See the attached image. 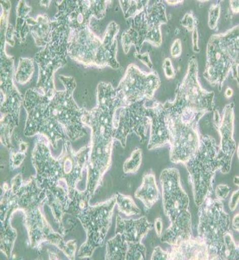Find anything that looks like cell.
Listing matches in <instances>:
<instances>
[{
    "label": "cell",
    "instance_id": "6da1fadb",
    "mask_svg": "<svg viewBox=\"0 0 239 260\" xmlns=\"http://www.w3.org/2000/svg\"><path fill=\"white\" fill-rule=\"evenodd\" d=\"M62 153L57 158L51 154L50 142L39 136L31 154L37 183L47 195L46 204L52 212L60 231L64 225L65 212L73 201L78 186L88 180V162L90 146L75 151L71 142L64 140Z\"/></svg>",
    "mask_w": 239,
    "mask_h": 260
},
{
    "label": "cell",
    "instance_id": "7a4b0ae2",
    "mask_svg": "<svg viewBox=\"0 0 239 260\" xmlns=\"http://www.w3.org/2000/svg\"><path fill=\"white\" fill-rule=\"evenodd\" d=\"M59 79L64 90H56L50 98L31 88L25 93L23 104L27 113L24 136H45L53 148L59 140L75 142L87 135L83 122L86 110L80 108L73 98L76 80L65 76H59Z\"/></svg>",
    "mask_w": 239,
    "mask_h": 260
},
{
    "label": "cell",
    "instance_id": "3957f363",
    "mask_svg": "<svg viewBox=\"0 0 239 260\" xmlns=\"http://www.w3.org/2000/svg\"><path fill=\"white\" fill-rule=\"evenodd\" d=\"M96 103V106L91 110H86L83 116V124L91 129L86 190L92 196L103 186L104 175L111 166L115 141L113 134V115L119 106H122L116 89L111 83L104 82L98 84Z\"/></svg>",
    "mask_w": 239,
    "mask_h": 260
},
{
    "label": "cell",
    "instance_id": "277c9868",
    "mask_svg": "<svg viewBox=\"0 0 239 260\" xmlns=\"http://www.w3.org/2000/svg\"><path fill=\"white\" fill-rule=\"evenodd\" d=\"M12 196L15 201L16 211L24 213V223L29 238V245L39 253L43 244L53 245L64 253L69 259L76 258L77 247L76 240L64 241L62 234L51 228L44 214V205L47 195L45 190L37 183L35 175L24 180L22 174L12 179L10 184Z\"/></svg>",
    "mask_w": 239,
    "mask_h": 260
},
{
    "label": "cell",
    "instance_id": "5b68a950",
    "mask_svg": "<svg viewBox=\"0 0 239 260\" xmlns=\"http://www.w3.org/2000/svg\"><path fill=\"white\" fill-rule=\"evenodd\" d=\"M198 237L208 246L210 260H238V245L230 231V216L214 192L198 207Z\"/></svg>",
    "mask_w": 239,
    "mask_h": 260
},
{
    "label": "cell",
    "instance_id": "8992f818",
    "mask_svg": "<svg viewBox=\"0 0 239 260\" xmlns=\"http://www.w3.org/2000/svg\"><path fill=\"white\" fill-rule=\"evenodd\" d=\"M92 197L88 190H77L73 201L65 212L66 214H71L79 219L86 231L87 240L80 247L79 257H91L96 249L104 246L112 222L116 202L115 194L104 202L91 206L89 201Z\"/></svg>",
    "mask_w": 239,
    "mask_h": 260
},
{
    "label": "cell",
    "instance_id": "52a82bcc",
    "mask_svg": "<svg viewBox=\"0 0 239 260\" xmlns=\"http://www.w3.org/2000/svg\"><path fill=\"white\" fill-rule=\"evenodd\" d=\"M163 208L170 225L159 238L160 241L176 245L192 236L190 200L180 184V172L175 168L165 169L159 176Z\"/></svg>",
    "mask_w": 239,
    "mask_h": 260
},
{
    "label": "cell",
    "instance_id": "ba28073f",
    "mask_svg": "<svg viewBox=\"0 0 239 260\" xmlns=\"http://www.w3.org/2000/svg\"><path fill=\"white\" fill-rule=\"evenodd\" d=\"M238 24L224 33L211 36L207 44V63L203 76L219 91L223 89L229 75L238 82Z\"/></svg>",
    "mask_w": 239,
    "mask_h": 260
},
{
    "label": "cell",
    "instance_id": "9c48e42d",
    "mask_svg": "<svg viewBox=\"0 0 239 260\" xmlns=\"http://www.w3.org/2000/svg\"><path fill=\"white\" fill-rule=\"evenodd\" d=\"M1 58V143L10 152L15 149L12 144L14 131L19 125V113L24 104V98L18 91L14 79V57L7 55L6 45L0 46Z\"/></svg>",
    "mask_w": 239,
    "mask_h": 260
},
{
    "label": "cell",
    "instance_id": "30bf717a",
    "mask_svg": "<svg viewBox=\"0 0 239 260\" xmlns=\"http://www.w3.org/2000/svg\"><path fill=\"white\" fill-rule=\"evenodd\" d=\"M219 145L211 136H201L200 145L194 155L185 164L192 186L195 204L199 207L208 195L213 194V181L222 165L218 158Z\"/></svg>",
    "mask_w": 239,
    "mask_h": 260
},
{
    "label": "cell",
    "instance_id": "8fae6325",
    "mask_svg": "<svg viewBox=\"0 0 239 260\" xmlns=\"http://www.w3.org/2000/svg\"><path fill=\"white\" fill-rule=\"evenodd\" d=\"M129 20V28L121 35V46L125 54L129 52L132 46L135 49L136 54L141 53L145 42L154 47L161 45L160 28L162 24L168 23L164 1H154L152 6H148Z\"/></svg>",
    "mask_w": 239,
    "mask_h": 260
},
{
    "label": "cell",
    "instance_id": "7c38bea8",
    "mask_svg": "<svg viewBox=\"0 0 239 260\" xmlns=\"http://www.w3.org/2000/svg\"><path fill=\"white\" fill-rule=\"evenodd\" d=\"M118 42L112 47H107L90 27L83 30L71 31L68 37V56L86 67L121 68L117 61Z\"/></svg>",
    "mask_w": 239,
    "mask_h": 260
},
{
    "label": "cell",
    "instance_id": "4fadbf2b",
    "mask_svg": "<svg viewBox=\"0 0 239 260\" xmlns=\"http://www.w3.org/2000/svg\"><path fill=\"white\" fill-rule=\"evenodd\" d=\"M110 3L104 0L56 1L57 12L52 18V34L69 37L71 31L89 28L92 18L104 19Z\"/></svg>",
    "mask_w": 239,
    "mask_h": 260
},
{
    "label": "cell",
    "instance_id": "5bb4252c",
    "mask_svg": "<svg viewBox=\"0 0 239 260\" xmlns=\"http://www.w3.org/2000/svg\"><path fill=\"white\" fill-rule=\"evenodd\" d=\"M215 93L207 91L198 81V61L195 56L189 59L188 69L183 81L179 83L175 90L174 101H167L173 110H190L201 116L215 110Z\"/></svg>",
    "mask_w": 239,
    "mask_h": 260
},
{
    "label": "cell",
    "instance_id": "9a60e30c",
    "mask_svg": "<svg viewBox=\"0 0 239 260\" xmlns=\"http://www.w3.org/2000/svg\"><path fill=\"white\" fill-rule=\"evenodd\" d=\"M165 105V104H164ZM165 120L168 128L170 160L175 164H186L200 145L198 121H185L165 107Z\"/></svg>",
    "mask_w": 239,
    "mask_h": 260
},
{
    "label": "cell",
    "instance_id": "2e32d148",
    "mask_svg": "<svg viewBox=\"0 0 239 260\" xmlns=\"http://www.w3.org/2000/svg\"><path fill=\"white\" fill-rule=\"evenodd\" d=\"M68 37L52 34L49 45L36 53L33 59L39 67V79L36 85L42 94L52 98L56 88L54 75L68 62Z\"/></svg>",
    "mask_w": 239,
    "mask_h": 260
},
{
    "label": "cell",
    "instance_id": "e0dca14e",
    "mask_svg": "<svg viewBox=\"0 0 239 260\" xmlns=\"http://www.w3.org/2000/svg\"><path fill=\"white\" fill-rule=\"evenodd\" d=\"M160 86L157 71H142L135 64L128 65L124 77L116 88V94L122 106H128L141 101L154 100V93Z\"/></svg>",
    "mask_w": 239,
    "mask_h": 260
},
{
    "label": "cell",
    "instance_id": "ac0fdd59",
    "mask_svg": "<svg viewBox=\"0 0 239 260\" xmlns=\"http://www.w3.org/2000/svg\"><path fill=\"white\" fill-rule=\"evenodd\" d=\"M148 101H141L128 106H119L113 115V134L115 141H118L124 148L127 136L135 134L142 143L147 139L150 128V120L147 115Z\"/></svg>",
    "mask_w": 239,
    "mask_h": 260
},
{
    "label": "cell",
    "instance_id": "d6986e66",
    "mask_svg": "<svg viewBox=\"0 0 239 260\" xmlns=\"http://www.w3.org/2000/svg\"><path fill=\"white\" fill-rule=\"evenodd\" d=\"M234 104L230 103L224 107L220 121H214L221 137L218 158L221 162L220 172L223 174H228L230 171L232 158L236 151L234 140Z\"/></svg>",
    "mask_w": 239,
    "mask_h": 260
},
{
    "label": "cell",
    "instance_id": "ffe728a7",
    "mask_svg": "<svg viewBox=\"0 0 239 260\" xmlns=\"http://www.w3.org/2000/svg\"><path fill=\"white\" fill-rule=\"evenodd\" d=\"M153 105L147 107V115L150 120V138L148 144V150L160 148L169 143V133L164 104L154 100Z\"/></svg>",
    "mask_w": 239,
    "mask_h": 260
},
{
    "label": "cell",
    "instance_id": "44dd1931",
    "mask_svg": "<svg viewBox=\"0 0 239 260\" xmlns=\"http://www.w3.org/2000/svg\"><path fill=\"white\" fill-rule=\"evenodd\" d=\"M169 260H210L208 246L199 237L192 236L172 245Z\"/></svg>",
    "mask_w": 239,
    "mask_h": 260
},
{
    "label": "cell",
    "instance_id": "7402d4cb",
    "mask_svg": "<svg viewBox=\"0 0 239 260\" xmlns=\"http://www.w3.org/2000/svg\"><path fill=\"white\" fill-rule=\"evenodd\" d=\"M153 226L146 216L137 219H125L117 215L115 234L121 235L127 243H140Z\"/></svg>",
    "mask_w": 239,
    "mask_h": 260
},
{
    "label": "cell",
    "instance_id": "603a6c76",
    "mask_svg": "<svg viewBox=\"0 0 239 260\" xmlns=\"http://www.w3.org/2000/svg\"><path fill=\"white\" fill-rule=\"evenodd\" d=\"M29 31L38 47L45 48L52 39V19L46 14H39L37 18H27Z\"/></svg>",
    "mask_w": 239,
    "mask_h": 260
},
{
    "label": "cell",
    "instance_id": "cb8c5ba5",
    "mask_svg": "<svg viewBox=\"0 0 239 260\" xmlns=\"http://www.w3.org/2000/svg\"><path fill=\"white\" fill-rule=\"evenodd\" d=\"M134 197L142 201L145 209L149 210L159 200V190L153 172L147 173L142 178V186L134 192Z\"/></svg>",
    "mask_w": 239,
    "mask_h": 260
},
{
    "label": "cell",
    "instance_id": "d4e9b609",
    "mask_svg": "<svg viewBox=\"0 0 239 260\" xmlns=\"http://www.w3.org/2000/svg\"><path fill=\"white\" fill-rule=\"evenodd\" d=\"M32 11L31 6H28L26 1L20 0L18 1V6L16 8L17 23H16L15 31L16 39L20 42L25 41L26 37L30 31L27 25V18L30 17V13Z\"/></svg>",
    "mask_w": 239,
    "mask_h": 260
},
{
    "label": "cell",
    "instance_id": "484cf974",
    "mask_svg": "<svg viewBox=\"0 0 239 260\" xmlns=\"http://www.w3.org/2000/svg\"><path fill=\"white\" fill-rule=\"evenodd\" d=\"M127 251V243L123 240L121 235L115 234L113 239L106 243L107 260H126Z\"/></svg>",
    "mask_w": 239,
    "mask_h": 260
},
{
    "label": "cell",
    "instance_id": "4316f807",
    "mask_svg": "<svg viewBox=\"0 0 239 260\" xmlns=\"http://www.w3.org/2000/svg\"><path fill=\"white\" fill-rule=\"evenodd\" d=\"M18 237L17 231L12 228V225L1 226V236H0V250L8 258H11L12 251L14 248V244Z\"/></svg>",
    "mask_w": 239,
    "mask_h": 260
},
{
    "label": "cell",
    "instance_id": "83f0119b",
    "mask_svg": "<svg viewBox=\"0 0 239 260\" xmlns=\"http://www.w3.org/2000/svg\"><path fill=\"white\" fill-rule=\"evenodd\" d=\"M33 58H20L18 62V68L16 70L14 79L18 84L24 85L30 82L32 78L35 67Z\"/></svg>",
    "mask_w": 239,
    "mask_h": 260
},
{
    "label": "cell",
    "instance_id": "f1b7e54d",
    "mask_svg": "<svg viewBox=\"0 0 239 260\" xmlns=\"http://www.w3.org/2000/svg\"><path fill=\"white\" fill-rule=\"evenodd\" d=\"M123 15L126 20H129L140 12H142L145 8L148 7L149 1L147 0H121L119 1Z\"/></svg>",
    "mask_w": 239,
    "mask_h": 260
},
{
    "label": "cell",
    "instance_id": "f546056e",
    "mask_svg": "<svg viewBox=\"0 0 239 260\" xmlns=\"http://www.w3.org/2000/svg\"><path fill=\"white\" fill-rule=\"evenodd\" d=\"M115 206H117L120 213H123L126 216L138 215L141 213V209L137 207L131 196L117 192L115 193Z\"/></svg>",
    "mask_w": 239,
    "mask_h": 260
},
{
    "label": "cell",
    "instance_id": "4dcf8cb0",
    "mask_svg": "<svg viewBox=\"0 0 239 260\" xmlns=\"http://www.w3.org/2000/svg\"><path fill=\"white\" fill-rule=\"evenodd\" d=\"M18 150L14 149L10 152V168L12 170L20 168L26 157L27 149L29 148L28 144L23 140L18 138Z\"/></svg>",
    "mask_w": 239,
    "mask_h": 260
},
{
    "label": "cell",
    "instance_id": "1f68e13d",
    "mask_svg": "<svg viewBox=\"0 0 239 260\" xmlns=\"http://www.w3.org/2000/svg\"><path fill=\"white\" fill-rule=\"evenodd\" d=\"M142 163V150L141 148H136L123 164V172L125 174H134L139 170Z\"/></svg>",
    "mask_w": 239,
    "mask_h": 260
},
{
    "label": "cell",
    "instance_id": "d6a6232c",
    "mask_svg": "<svg viewBox=\"0 0 239 260\" xmlns=\"http://www.w3.org/2000/svg\"><path fill=\"white\" fill-rule=\"evenodd\" d=\"M147 249L142 242L127 243V251L126 260H145L146 259Z\"/></svg>",
    "mask_w": 239,
    "mask_h": 260
},
{
    "label": "cell",
    "instance_id": "836d02e7",
    "mask_svg": "<svg viewBox=\"0 0 239 260\" xmlns=\"http://www.w3.org/2000/svg\"><path fill=\"white\" fill-rule=\"evenodd\" d=\"M120 31V27L115 22H111L110 24L107 26L106 30L104 33V38H103V43L107 47H112L115 45V42L117 41L115 38Z\"/></svg>",
    "mask_w": 239,
    "mask_h": 260
},
{
    "label": "cell",
    "instance_id": "e575fe53",
    "mask_svg": "<svg viewBox=\"0 0 239 260\" xmlns=\"http://www.w3.org/2000/svg\"><path fill=\"white\" fill-rule=\"evenodd\" d=\"M221 14V6L219 3L214 4L210 6L208 14V26L211 30H216L218 28L219 18Z\"/></svg>",
    "mask_w": 239,
    "mask_h": 260
},
{
    "label": "cell",
    "instance_id": "d590c367",
    "mask_svg": "<svg viewBox=\"0 0 239 260\" xmlns=\"http://www.w3.org/2000/svg\"><path fill=\"white\" fill-rule=\"evenodd\" d=\"M180 24L182 26L185 27L188 31H193L195 29H197V24H198V20L195 17L192 11L186 12L184 15L182 19L180 20Z\"/></svg>",
    "mask_w": 239,
    "mask_h": 260
},
{
    "label": "cell",
    "instance_id": "8d00e7d4",
    "mask_svg": "<svg viewBox=\"0 0 239 260\" xmlns=\"http://www.w3.org/2000/svg\"><path fill=\"white\" fill-rule=\"evenodd\" d=\"M15 27L11 24H9L5 31H1V43L9 45L12 47L15 45Z\"/></svg>",
    "mask_w": 239,
    "mask_h": 260
},
{
    "label": "cell",
    "instance_id": "74e56055",
    "mask_svg": "<svg viewBox=\"0 0 239 260\" xmlns=\"http://www.w3.org/2000/svg\"><path fill=\"white\" fill-rule=\"evenodd\" d=\"M162 68L166 78H168V79L175 78V76H176V71H175L174 66H173L171 58L167 57V58H165L163 61Z\"/></svg>",
    "mask_w": 239,
    "mask_h": 260
},
{
    "label": "cell",
    "instance_id": "f35d334b",
    "mask_svg": "<svg viewBox=\"0 0 239 260\" xmlns=\"http://www.w3.org/2000/svg\"><path fill=\"white\" fill-rule=\"evenodd\" d=\"M230 192V188L227 185L221 184V185H219V186L216 187L215 191H214V196L219 201H224V200L227 199L228 195H229Z\"/></svg>",
    "mask_w": 239,
    "mask_h": 260
},
{
    "label": "cell",
    "instance_id": "ab89813d",
    "mask_svg": "<svg viewBox=\"0 0 239 260\" xmlns=\"http://www.w3.org/2000/svg\"><path fill=\"white\" fill-rule=\"evenodd\" d=\"M183 51V48H182V42L180 39H176L173 43L171 46V56L173 58H178L181 56Z\"/></svg>",
    "mask_w": 239,
    "mask_h": 260
},
{
    "label": "cell",
    "instance_id": "60d3db41",
    "mask_svg": "<svg viewBox=\"0 0 239 260\" xmlns=\"http://www.w3.org/2000/svg\"><path fill=\"white\" fill-rule=\"evenodd\" d=\"M152 260H169V251H163L162 249L157 246L154 250L152 257Z\"/></svg>",
    "mask_w": 239,
    "mask_h": 260
},
{
    "label": "cell",
    "instance_id": "b9f144b4",
    "mask_svg": "<svg viewBox=\"0 0 239 260\" xmlns=\"http://www.w3.org/2000/svg\"><path fill=\"white\" fill-rule=\"evenodd\" d=\"M134 56H135L136 58H138L140 61H142L148 69L153 70L154 64H153V62L151 61L150 56H149V54H148V52H146V53H135L134 54Z\"/></svg>",
    "mask_w": 239,
    "mask_h": 260
},
{
    "label": "cell",
    "instance_id": "7bdbcfd3",
    "mask_svg": "<svg viewBox=\"0 0 239 260\" xmlns=\"http://www.w3.org/2000/svg\"><path fill=\"white\" fill-rule=\"evenodd\" d=\"M239 191L238 188L231 194L230 201H229V207L231 212L236 210V207L238 206Z\"/></svg>",
    "mask_w": 239,
    "mask_h": 260
},
{
    "label": "cell",
    "instance_id": "ee69618b",
    "mask_svg": "<svg viewBox=\"0 0 239 260\" xmlns=\"http://www.w3.org/2000/svg\"><path fill=\"white\" fill-rule=\"evenodd\" d=\"M192 40L193 52H194V53H199L200 49H199V46H198V29H195V30L192 31Z\"/></svg>",
    "mask_w": 239,
    "mask_h": 260
},
{
    "label": "cell",
    "instance_id": "f6af8a7d",
    "mask_svg": "<svg viewBox=\"0 0 239 260\" xmlns=\"http://www.w3.org/2000/svg\"><path fill=\"white\" fill-rule=\"evenodd\" d=\"M154 229H155V232H156L157 236L160 238L161 235H162V231H163V224L162 220L160 218H157L155 219V222H154Z\"/></svg>",
    "mask_w": 239,
    "mask_h": 260
},
{
    "label": "cell",
    "instance_id": "bcb514c9",
    "mask_svg": "<svg viewBox=\"0 0 239 260\" xmlns=\"http://www.w3.org/2000/svg\"><path fill=\"white\" fill-rule=\"evenodd\" d=\"M230 9L232 14H238L239 1H230Z\"/></svg>",
    "mask_w": 239,
    "mask_h": 260
},
{
    "label": "cell",
    "instance_id": "7dc6e473",
    "mask_svg": "<svg viewBox=\"0 0 239 260\" xmlns=\"http://www.w3.org/2000/svg\"><path fill=\"white\" fill-rule=\"evenodd\" d=\"M239 213H236V215L234 216L233 219H232V228H233L234 230L236 231V232H238L239 231Z\"/></svg>",
    "mask_w": 239,
    "mask_h": 260
},
{
    "label": "cell",
    "instance_id": "c3c4849f",
    "mask_svg": "<svg viewBox=\"0 0 239 260\" xmlns=\"http://www.w3.org/2000/svg\"><path fill=\"white\" fill-rule=\"evenodd\" d=\"M165 3L167 4L169 6H177L178 4L183 3V1H181V0H174V1L167 0V1H165Z\"/></svg>",
    "mask_w": 239,
    "mask_h": 260
},
{
    "label": "cell",
    "instance_id": "681fc988",
    "mask_svg": "<svg viewBox=\"0 0 239 260\" xmlns=\"http://www.w3.org/2000/svg\"><path fill=\"white\" fill-rule=\"evenodd\" d=\"M233 95V90L230 89V88H227V89L224 92V95L226 98H230Z\"/></svg>",
    "mask_w": 239,
    "mask_h": 260
},
{
    "label": "cell",
    "instance_id": "f907efd6",
    "mask_svg": "<svg viewBox=\"0 0 239 260\" xmlns=\"http://www.w3.org/2000/svg\"><path fill=\"white\" fill-rule=\"evenodd\" d=\"M39 4H40L42 6L45 7V8H49V6H50V4H51V1H49V0H44V1H40Z\"/></svg>",
    "mask_w": 239,
    "mask_h": 260
},
{
    "label": "cell",
    "instance_id": "816d5d0a",
    "mask_svg": "<svg viewBox=\"0 0 239 260\" xmlns=\"http://www.w3.org/2000/svg\"><path fill=\"white\" fill-rule=\"evenodd\" d=\"M234 184L236 185V186H238V176L236 175V176H235L234 177V180H233Z\"/></svg>",
    "mask_w": 239,
    "mask_h": 260
}]
</instances>
